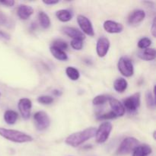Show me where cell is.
I'll list each match as a JSON object with an SVG mask.
<instances>
[{
	"mask_svg": "<svg viewBox=\"0 0 156 156\" xmlns=\"http://www.w3.org/2000/svg\"><path fill=\"white\" fill-rule=\"evenodd\" d=\"M96 130H97L96 128L89 127L86 128L83 130L70 134L66 139V144L72 146V147H78L80 145L83 144L85 142L88 141V140H91V138L95 136Z\"/></svg>",
	"mask_w": 156,
	"mask_h": 156,
	"instance_id": "cell-1",
	"label": "cell"
},
{
	"mask_svg": "<svg viewBox=\"0 0 156 156\" xmlns=\"http://www.w3.org/2000/svg\"><path fill=\"white\" fill-rule=\"evenodd\" d=\"M77 21L81 30H82V33L88 35V36H94V28H93L92 24H91V21L87 17L82 15H78Z\"/></svg>",
	"mask_w": 156,
	"mask_h": 156,
	"instance_id": "cell-8",
	"label": "cell"
},
{
	"mask_svg": "<svg viewBox=\"0 0 156 156\" xmlns=\"http://www.w3.org/2000/svg\"><path fill=\"white\" fill-rule=\"evenodd\" d=\"M0 136L5 140L16 143H30L34 140L31 136L25 133L2 127H0Z\"/></svg>",
	"mask_w": 156,
	"mask_h": 156,
	"instance_id": "cell-2",
	"label": "cell"
},
{
	"mask_svg": "<svg viewBox=\"0 0 156 156\" xmlns=\"http://www.w3.org/2000/svg\"><path fill=\"white\" fill-rule=\"evenodd\" d=\"M151 32H152V34L154 37H155L156 36V28H155V18H154L153 21H152V27H151Z\"/></svg>",
	"mask_w": 156,
	"mask_h": 156,
	"instance_id": "cell-33",
	"label": "cell"
},
{
	"mask_svg": "<svg viewBox=\"0 0 156 156\" xmlns=\"http://www.w3.org/2000/svg\"><path fill=\"white\" fill-rule=\"evenodd\" d=\"M116 117H117L115 116V114H114L112 111H111V112H108L107 113V114L101 115L100 117H98V119L99 120H111V119H114L116 118Z\"/></svg>",
	"mask_w": 156,
	"mask_h": 156,
	"instance_id": "cell-30",
	"label": "cell"
},
{
	"mask_svg": "<svg viewBox=\"0 0 156 156\" xmlns=\"http://www.w3.org/2000/svg\"><path fill=\"white\" fill-rule=\"evenodd\" d=\"M50 53L51 54L56 58V59L60 61H66L68 59V56L66 55V53H65V51L62 50H59V49L56 48V47H53L52 46L50 49Z\"/></svg>",
	"mask_w": 156,
	"mask_h": 156,
	"instance_id": "cell-21",
	"label": "cell"
},
{
	"mask_svg": "<svg viewBox=\"0 0 156 156\" xmlns=\"http://www.w3.org/2000/svg\"><path fill=\"white\" fill-rule=\"evenodd\" d=\"M35 127L37 130L44 131L48 129L50 125V119L44 111H37L34 115Z\"/></svg>",
	"mask_w": 156,
	"mask_h": 156,
	"instance_id": "cell-5",
	"label": "cell"
},
{
	"mask_svg": "<svg viewBox=\"0 0 156 156\" xmlns=\"http://www.w3.org/2000/svg\"><path fill=\"white\" fill-rule=\"evenodd\" d=\"M110 48V41L105 37H101L97 41L96 51L99 57H104L107 55Z\"/></svg>",
	"mask_w": 156,
	"mask_h": 156,
	"instance_id": "cell-10",
	"label": "cell"
},
{
	"mask_svg": "<svg viewBox=\"0 0 156 156\" xmlns=\"http://www.w3.org/2000/svg\"><path fill=\"white\" fill-rule=\"evenodd\" d=\"M108 101H109L110 106H111V110H112L111 111L115 114L116 117H123L124 115L126 110H125L123 104L120 103V101L114 98H110Z\"/></svg>",
	"mask_w": 156,
	"mask_h": 156,
	"instance_id": "cell-12",
	"label": "cell"
},
{
	"mask_svg": "<svg viewBox=\"0 0 156 156\" xmlns=\"http://www.w3.org/2000/svg\"><path fill=\"white\" fill-rule=\"evenodd\" d=\"M113 126L111 122H104L100 125L98 129L96 130L95 140L98 143H105L108 140L112 131Z\"/></svg>",
	"mask_w": 156,
	"mask_h": 156,
	"instance_id": "cell-4",
	"label": "cell"
},
{
	"mask_svg": "<svg viewBox=\"0 0 156 156\" xmlns=\"http://www.w3.org/2000/svg\"><path fill=\"white\" fill-rule=\"evenodd\" d=\"M37 101L42 105H50L53 102V98L49 95H42L38 97Z\"/></svg>",
	"mask_w": 156,
	"mask_h": 156,
	"instance_id": "cell-27",
	"label": "cell"
},
{
	"mask_svg": "<svg viewBox=\"0 0 156 156\" xmlns=\"http://www.w3.org/2000/svg\"><path fill=\"white\" fill-rule=\"evenodd\" d=\"M0 24H3V25L8 24V18L2 13H0Z\"/></svg>",
	"mask_w": 156,
	"mask_h": 156,
	"instance_id": "cell-32",
	"label": "cell"
},
{
	"mask_svg": "<svg viewBox=\"0 0 156 156\" xmlns=\"http://www.w3.org/2000/svg\"><path fill=\"white\" fill-rule=\"evenodd\" d=\"M70 45L74 50H81L83 47V41L81 40H73L70 43Z\"/></svg>",
	"mask_w": 156,
	"mask_h": 156,
	"instance_id": "cell-29",
	"label": "cell"
},
{
	"mask_svg": "<svg viewBox=\"0 0 156 156\" xmlns=\"http://www.w3.org/2000/svg\"><path fill=\"white\" fill-rule=\"evenodd\" d=\"M139 146V140L134 137H126L119 146L116 155H125L130 153Z\"/></svg>",
	"mask_w": 156,
	"mask_h": 156,
	"instance_id": "cell-3",
	"label": "cell"
},
{
	"mask_svg": "<svg viewBox=\"0 0 156 156\" xmlns=\"http://www.w3.org/2000/svg\"><path fill=\"white\" fill-rule=\"evenodd\" d=\"M18 108L23 119H24V120H28L30 118V112H31V101L28 98H26L20 99L18 104Z\"/></svg>",
	"mask_w": 156,
	"mask_h": 156,
	"instance_id": "cell-9",
	"label": "cell"
},
{
	"mask_svg": "<svg viewBox=\"0 0 156 156\" xmlns=\"http://www.w3.org/2000/svg\"><path fill=\"white\" fill-rule=\"evenodd\" d=\"M53 47H56V48L59 49V50H66L68 48V45H67L65 41H63L62 40H56V41H53Z\"/></svg>",
	"mask_w": 156,
	"mask_h": 156,
	"instance_id": "cell-28",
	"label": "cell"
},
{
	"mask_svg": "<svg viewBox=\"0 0 156 156\" xmlns=\"http://www.w3.org/2000/svg\"><path fill=\"white\" fill-rule=\"evenodd\" d=\"M62 32L69 37L73 38V40H81L83 41L85 38V34L79 29L75 28L73 27H63L62 28Z\"/></svg>",
	"mask_w": 156,
	"mask_h": 156,
	"instance_id": "cell-13",
	"label": "cell"
},
{
	"mask_svg": "<svg viewBox=\"0 0 156 156\" xmlns=\"http://www.w3.org/2000/svg\"><path fill=\"white\" fill-rule=\"evenodd\" d=\"M56 16L62 22H68L73 18L71 12L67 9H61L56 12Z\"/></svg>",
	"mask_w": 156,
	"mask_h": 156,
	"instance_id": "cell-19",
	"label": "cell"
},
{
	"mask_svg": "<svg viewBox=\"0 0 156 156\" xmlns=\"http://www.w3.org/2000/svg\"><path fill=\"white\" fill-rule=\"evenodd\" d=\"M109 96L105 95V94H100L94 98L92 101V103L94 105H105L107 101H108L110 99Z\"/></svg>",
	"mask_w": 156,
	"mask_h": 156,
	"instance_id": "cell-25",
	"label": "cell"
},
{
	"mask_svg": "<svg viewBox=\"0 0 156 156\" xmlns=\"http://www.w3.org/2000/svg\"><path fill=\"white\" fill-rule=\"evenodd\" d=\"M53 93L56 96H60L61 94H62V92H61L60 91H59V90H54V91H53Z\"/></svg>",
	"mask_w": 156,
	"mask_h": 156,
	"instance_id": "cell-36",
	"label": "cell"
},
{
	"mask_svg": "<svg viewBox=\"0 0 156 156\" xmlns=\"http://www.w3.org/2000/svg\"><path fill=\"white\" fill-rule=\"evenodd\" d=\"M152 44V41L148 37H143L140 39L138 42V47L139 48L142 49V50H145L150 47Z\"/></svg>",
	"mask_w": 156,
	"mask_h": 156,
	"instance_id": "cell-26",
	"label": "cell"
},
{
	"mask_svg": "<svg viewBox=\"0 0 156 156\" xmlns=\"http://www.w3.org/2000/svg\"><path fill=\"white\" fill-rule=\"evenodd\" d=\"M117 67L120 73L125 77H131L134 73L133 64L132 60L128 57L120 58L117 63Z\"/></svg>",
	"mask_w": 156,
	"mask_h": 156,
	"instance_id": "cell-6",
	"label": "cell"
},
{
	"mask_svg": "<svg viewBox=\"0 0 156 156\" xmlns=\"http://www.w3.org/2000/svg\"><path fill=\"white\" fill-rule=\"evenodd\" d=\"M0 34H1V36L2 37L5 38V39H7V40H9V39H10V37H9V35L6 34L5 33H3V32H0Z\"/></svg>",
	"mask_w": 156,
	"mask_h": 156,
	"instance_id": "cell-35",
	"label": "cell"
},
{
	"mask_svg": "<svg viewBox=\"0 0 156 156\" xmlns=\"http://www.w3.org/2000/svg\"><path fill=\"white\" fill-rule=\"evenodd\" d=\"M0 4L6 6V7H12L15 5V1L13 0H5V1H0Z\"/></svg>",
	"mask_w": 156,
	"mask_h": 156,
	"instance_id": "cell-31",
	"label": "cell"
},
{
	"mask_svg": "<svg viewBox=\"0 0 156 156\" xmlns=\"http://www.w3.org/2000/svg\"><path fill=\"white\" fill-rule=\"evenodd\" d=\"M138 57L143 60L151 61L155 59V50L154 48H147L138 53Z\"/></svg>",
	"mask_w": 156,
	"mask_h": 156,
	"instance_id": "cell-17",
	"label": "cell"
},
{
	"mask_svg": "<svg viewBox=\"0 0 156 156\" xmlns=\"http://www.w3.org/2000/svg\"><path fill=\"white\" fill-rule=\"evenodd\" d=\"M146 18V12L141 9H136L131 12L128 18V22L130 24H137L143 21Z\"/></svg>",
	"mask_w": 156,
	"mask_h": 156,
	"instance_id": "cell-14",
	"label": "cell"
},
{
	"mask_svg": "<svg viewBox=\"0 0 156 156\" xmlns=\"http://www.w3.org/2000/svg\"><path fill=\"white\" fill-rule=\"evenodd\" d=\"M128 82L123 78H118L114 83V88L118 93H123L127 88Z\"/></svg>",
	"mask_w": 156,
	"mask_h": 156,
	"instance_id": "cell-18",
	"label": "cell"
},
{
	"mask_svg": "<svg viewBox=\"0 0 156 156\" xmlns=\"http://www.w3.org/2000/svg\"><path fill=\"white\" fill-rule=\"evenodd\" d=\"M140 98H141V94L140 92H136L133 94V95L129 96L127 98L125 99L123 101V107H124L125 110L129 111V113L135 112L137 111L140 106Z\"/></svg>",
	"mask_w": 156,
	"mask_h": 156,
	"instance_id": "cell-7",
	"label": "cell"
},
{
	"mask_svg": "<svg viewBox=\"0 0 156 156\" xmlns=\"http://www.w3.org/2000/svg\"><path fill=\"white\" fill-rule=\"evenodd\" d=\"M104 29L108 33L110 34H119L123 30V25L117 21L108 20L104 23Z\"/></svg>",
	"mask_w": 156,
	"mask_h": 156,
	"instance_id": "cell-11",
	"label": "cell"
},
{
	"mask_svg": "<svg viewBox=\"0 0 156 156\" xmlns=\"http://www.w3.org/2000/svg\"><path fill=\"white\" fill-rule=\"evenodd\" d=\"M18 16L21 20H27L33 15L34 9L31 6L27 5H21L18 6L17 10Z\"/></svg>",
	"mask_w": 156,
	"mask_h": 156,
	"instance_id": "cell-15",
	"label": "cell"
},
{
	"mask_svg": "<svg viewBox=\"0 0 156 156\" xmlns=\"http://www.w3.org/2000/svg\"><path fill=\"white\" fill-rule=\"evenodd\" d=\"M43 2L45 5H56L57 3L59 2V1H43Z\"/></svg>",
	"mask_w": 156,
	"mask_h": 156,
	"instance_id": "cell-34",
	"label": "cell"
},
{
	"mask_svg": "<svg viewBox=\"0 0 156 156\" xmlns=\"http://www.w3.org/2000/svg\"><path fill=\"white\" fill-rule=\"evenodd\" d=\"M146 105L149 109H154L155 108V95L152 94V92L148 91L146 94Z\"/></svg>",
	"mask_w": 156,
	"mask_h": 156,
	"instance_id": "cell-24",
	"label": "cell"
},
{
	"mask_svg": "<svg viewBox=\"0 0 156 156\" xmlns=\"http://www.w3.org/2000/svg\"><path fill=\"white\" fill-rule=\"evenodd\" d=\"M38 18H39L40 24H41L43 28L47 29L50 27V24H51L50 18L48 16V15L46 14L45 12H43V11L40 12L39 14H38Z\"/></svg>",
	"mask_w": 156,
	"mask_h": 156,
	"instance_id": "cell-22",
	"label": "cell"
},
{
	"mask_svg": "<svg viewBox=\"0 0 156 156\" xmlns=\"http://www.w3.org/2000/svg\"><path fill=\"white\" fill-rule=\"evenodd\" d=\"M18 119V114L15 111L8 110L4 114V120L9 125H13L16 123Z\"/></svg>",
	"mask_w": 156,
	"mask_h": 156,
	"instance_id": "cell-20",
	"label": "cell"
},
{
	"mask_svg": "<svg viewBox=\"0 0 156 156\" xmlns=\"http://www.w3.org/2000/svg\"><path fill=\"white\" fill-rule=\"evenodd\" d=\"M66 73L67 76L73 81L78 80L80 77V73H79V70L74 67H67L66 69Z\"/></svg>",
	"mask_w": 156,
	"mask_h": 156,
	"instance_id": "cell-23",
	"label": "cell"
},
{
	"mask_svg": "<svg viewBox=\"0 0 156 156\" xmlns=\"http://www.w3.org/2000/svg\"><path fill=\"white\" fill-rule=\"evenodd\" d=\"M152 152V147L149 145L143 144L138 146L133 151V156H149Z\"/></svg>",
	"mask_w": 156,
	"mask_h": 156,
	"instance_id": "cell-16",
	"label": "cell"
}]
</instances>
